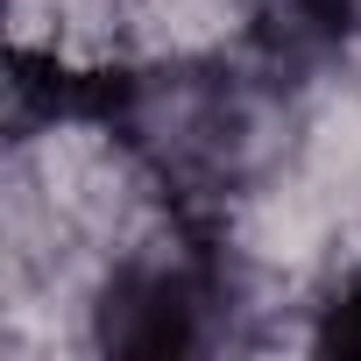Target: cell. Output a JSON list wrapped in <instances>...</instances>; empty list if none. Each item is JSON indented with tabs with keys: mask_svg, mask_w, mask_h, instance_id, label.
Listing matches in <instances>:
<instances>
[{
	"mask_svg": "<svg viewBox=\"0 0 361 361\" xmlns=\"http://www.w3.org/2000/svg\"><path fill=\"white\" fill-rule=\"evenodd\" d=\"M227 269L206 248H156L135 255L99 305V340L114 354H199L220 340Z\"/></svg>",
	"mask_w": 361,
	"mask_h": 361,
	"instance_id": "obj_1",
	"label": "cell"
},
{
	"mask_svg": "<svg viewBox=\"0 0 361 361\" xmlns=\"http://www.w3.org/2000/svg\"><path fill=\"white\" fill-rule=\"evenodd\" d=\"M361 0H255V36L269 57H326L354 36Z\"/></svg>",
	"mask_w": 361,
	"mask_h": 361,
	"instance_id": "obj_2",
	"label": "cell"
},
{
	"mask_svg": "<svg viewBox=\"0 0 361 361\" xmlns=\"http://www.w3.org/2000/svg\"><path fill=\"white\" fill-rule=\"evenodd\" d=\"M319 347H333V354H361V283H347V290L326 305V319H319Z\"/></svg>",
	"mask_w": 361,
	"mask_h": 361,
	"instance_id": "obj_3",
	"label": "cell"
}]
</instances>
